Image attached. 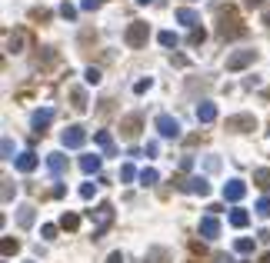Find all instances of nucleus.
Instances as JSON below:
<instances>
[{
	"instance_id": "obj_37",
	"label": "nucleus",
	"mask_w": 270,
	"mask_h": 263,
	"mask_svg": "<svg viewBox=\"0 0 270 263\" xmlns=\"http://www.w3.org/2000/svg\"><path fill=\"white\" fill-rule=\"evenodd\" d=\"M137 177V170L130 167V163H124V167H120V180H134Z\"/></svg>"
},
{
	"instance_id": "obj_44",
	"label": "nucleus",
	"mask_w": 270,
	"mask_h": 263,
	"mask_svg": "<svg viewBox=\"0 0 270 263\" xmlns=\"http://www.w3.org/2000/svg\"><path fill=\"white\" fill-rule=\"evenodd\" d=\"M260 263H270V250H267V253H264V257H260Z\"/></svg>"
},
{
	"instance_id": "obj_24",
	"label": "nucleus",
	"mask_w": 270,
	"mask_h": 263,
	"mask_svg": "<svg viewBox=\"0 0 270 263\" xmlns=\"http://www.w3.org/2000/svg\"><path fill=\"white\" fill-rule=\"evenodd\" d=\"M77 226H80V217H77V213H63V217H60V230H70V233H74Z\"/></svg>"
},
{
	"instance_id": "obj_23",
	"label": "nucleus",
	"mask_w": 270,
	"mask_h": 263,
	"mask_svg": "<svg viewBox=\"0 0 270 263\" xmlns=\"http://www.w3.org/2000/svg\"><path fill=\"white\" fill-rule=\"evenodd\" d=\"M23 43H27L23 34H10V37H7V50H10V54H20V50H23Z\"/></svg>"
},
{
	"instance_id": "obj_10",
	"label": "nucleus",
	"mask_w": 270,
	"mask_h": 263,
	"mask_svg": "<svg viewBox=\"0 0 270 263\" xmlns=\"http://www.w3.org/2000/svg\"><path fill=\"white\" fill-rule=\"evenodd\" d=\"M184 190H187V193L207 197V193H210V183H207V177H190V180H184Z\"/></svg>"
},
{
	"instance_id": "obj_45",
	"label": "nucleus",
	"mask_w": 270,
	"mask_h": 263,
	"mask_svg": "<svg viewBox=\"0 0 270 263\" xmlns=\"http://www.w3.org/2000/svg\"><path fill=\"white\" fill-rule=\"evenodd\" d=\"M137 3H144V7H147V3H150V0H137Z\"/></svg>"
},
{
	"instance_id": "obj_8",
	"label": "nucleus",
	"mask_w": 270,
	"mask_h": 263,
	"mask_svg": "<svg viewBox=\"0 0 270 263\" xmlns=\"http://www.w3.org/2000/svg\"><path fill=\"white\" fill-rule=\"evenodd\" d=\"M244 193H247V183H244V180H230V183L224 187V200L240 203V200H244Z\"/></svg>"
},
{
	"instance_id": "obj_5",
	"label": "nucleus",
	"mask_w": 270,
	"mask_h": 263,
	"mask_svg": "<svg viewBox=\"0 0 270 263\" xmlns=\"http://www.w3.org/2000/svg\"><path fill=\"white\" fill-rule=\"evenodd\" d=\"M154 127H157L160 137H167V140H180V123H177L170 113H160V117L154 120Z\"/></svg>"
},
{
	"instance_id": "obj_28",
	"label": "nucleus",
	"mask_w": 270,
	"mask_h": 263,
	"mask_svg": "<svg viewBox=\"0 0 270 263\" xmlns=\"http://www.w3.org/2000/svg\"><path fill=\"white\" fill-rule=\"evenodd\" d=\"M83 80H87V83H90V87H97V83H100V80H104V74H100V70H97V67H87V74H83Z\"/></svg>"
},
{
	"instance_id": "obj_26",
	"label": "nucleus",
	"mask_w": 270,
	"mask_h": 263,
	"mask_svg": "<svg viewBox=\"0 0 270 263\" xmlns=\"http://www.w3.org/2000/svg\"><path fill=\"white\" fill-rule=\"evenodd\" d=\"M157 180H160V173H157L154 167H147V170H140V183H144V187H154Z\"/></svg>"
},
{
	"instance_id": "obj_20",
	"label": "nucleus",
	"mask_w": 270,
	"mask_h": 263,
	"mask_svg": "<svg viewBox=\"0 0 270 263\" xmlns=\"http://www.w3.org/2000/svg\"><path fill=\"white\" fill-rule=\"evenodd\" d=\"M253 183H257L260 190H267L270 187V170L267 167H257V170H253Z\"/></svg>"
},
{
	"instance_id": "obj_19",
	"label": "nucleus",
	"mask_w": 270,
	"mask_h": 263,
	"mask_svg": "<svg viewBox=\"0 0 270 263\" xmlns=\"http://www.w3.org/2000/svg\"><path fill=\"white\" fill-rule=\"evenodd\" d=\"M230 223L237 226V230H240V226H247V223H250V213H247V210H240V207L230 210Z\"/></svg>"
},
{
	"instance_id": "obj_6",
	"label": "nucleus",
	"mask_w": 270,
	"mask_h": 263,
	"mask_svg": "<svg viewBox=\"0 0 270 263\" xmlns=\"http://www.w3.org/2000/svg\"><path fill=\"white\" fill-rule=\"evenodd\" d=\"M253 60H257V50H237V54L227 57V70H230V74H237V70L250 67Z\"/></svg>"
},
{
	"instance_id": "obj_22",
	"label": "nucleus",
	"mask_w": 270,
	"mask_h": 263,
	"mask_svg": "<svg viewBox=\"0 0 270 263\" xmlns=\"http://www.w3.org/2000/svg\"><path fill=\"white\" fill-rule=\"evenodd\" d=\"M17 223L23 226V230H30V226H34V207H20V213H17Z\"/></svg>"
},
{
	"instance_id": "obj_11",
	"label": "nucleus",
	"mask_w": 270,
	"mask_h": 263,
	"mask_svg": "<svg viewBox=\"0 0 270 263\" xmlns=\"http://www.w3.org/2000/svg\"><path fill=\"white\" fill-rule=\"evenodd\" d=\"M197 120H200V123H213V120H217V103L200 100V107H197Z\"/></svg>"
},
{
	"instance_id": "obj_12",
	"label": "nucleus",
	"mask_w": 270,
	"mask_h": 263,
	"mask_svg": "<svg viewBox=\"0 0 270 263\" xmlns=\"http://www.w3.org/2000/svg\"><path fill=\"white\" fill-rule=\"evenodd\" d=\"M50 120H54V110H50V107H47V110H37L34 120H30V123H34V133H43L50 127Z\"/></svg>"
},
{
	"instance_id": "obj_15",
	"label": "nucleus",
	"mask_w": 270,
	"mask_h": 263,
	"mask_svg": "<svg viewBox=\"0 0 270 263\" xmlns=\"http://www.w3.org/2000/svg\"><path fill=\"white\" fill-rule=\"evenodd\" d=\"M14 163H17V170H20V173H30V170H37V153L23 150V153L17 157V160H14Z\"/></svg>"
},
{
	"instance_id": "obj_34",
	"label": "nucleus",
	"mask_w": 270,
	"mask_h": 263,
	"mask_svg": "<svg viewBox=\"0 0 270 263\" xmlns=\"http://www.w3.org/2000/svg\"><path fill=\"white\" fill-rule=\"evenodd\" d=\"M40 237H43V240H54V237H57V226H54V223H43V226H40Z\"/></svg>"
},
{
	"instance_id": "obj_7",
	"label": "nucleus",
	"mask_w": 270,
	"mask_h": 263,
	"mask_svg": "<svg viewBox=\"0 0 270 263\" xmlns=\"http://www.w3.org/2000/svg\"><path fill=\"white\" fill-rule=\"evenodd\" d=\"M227 130H237V133L257 130V120H253L250 113H237V117H227Z\"/></svg>"
},
{
	"instance_id": "obj_1",
	"label": "nucleus",
	"mask_w": 270,
	"mask_h": 263,
	"mask_svg": "<svg viewBox=\"0 0 270 263\" xmlns=\"http://www.w3.org/2000/svg\"><path fill=\"white\" fill-rule=\"evenodd\" d=\"M217 20H220V23H217V34H220L224 40H233V37H244V34H247V27L240 23V17H237L233 7L220 10V17H217Z\"/></svg>"
},
{
	"instance_id": "obj_29",
	"label": "nucleus",
	"mask_w": 270,
	"mask_h": 263,
	"mask_svg": "<svg viewBox=\"0 0 270 263\" xmlns=\"http://www.w3.org/2000/svg\"><path fill=\"white\" fill-rule=\"evenodd\" d=\"M204 40H207V34H204V27H193V30H190V47H200Z\"/></svg>"
},
{
	"instance_id": "obj_32",
	"label": "nucleus",
	"mask_w": 270,
	"mask_h": 263,
	"mask_svg": "<svg viewBox=\"0 0 270 263\" xmlns=\"http://www.w3.org/2000/svg\"><path fill=\"white\" fill-rule=\"evenodd\" d=\"M150 87H154V80H150V77H144V80H137V83H134V90H137V94H147Z\"/></svg>"
},
{
	"instance_id": "obj_2",
	"label": "nucleus",
	"mask_w": 270,
	"mask_h": 263,
	"mask_svg": "<svg viewBox=\"0 0 270 263\" xmlns=\"http://www.w3.org/2000/svg\"><path fill=\"white\" fill-rule=\"evenodd\" d=\"M124 40H127V47H134V50H140V47H147V40H150V27H147L144 20H134V23L127 27V34H124Z\"/></svg>"
},
{
	"instance_id": "obj_40",
	"label": "nucleus",
	"mask_w": 270,
	"mask_h": 263,
	"mask_svg": "<svg viewBox=\"0 0 270 263\" xmlns=\"http://www.w3.org/2000/svg\"><path fill=\"white\" fill-rule=\"evenodd\" d=\"M30 17H34V20H47L50 14H47V10H30Z\"/></svg>"
},
{
	"instance_id": "obj_27",
	"label": "nucleus",
	"mask_w": 270,
	"mask_h": 263,
	"mask_svg": "<svg viewBox=\"0 0 270 263\" xmlns=\"http://www.w3.org/2000/svg\"><path fill=\"white\" fill-rule=\"evenodd\" d=\"M70 100H74V110H87V94H83V90H74Z\"/></svg>"
},
{
	"instance_id": "obj_42",
	"label": "nucleus",
	"mask_w": 270,
	"mask_h": 263,
	"mask_svg": "<svg viewBox=\"0 0 270 263\" xmlns=\"http://www.w3.org/2000/svg\"><path fill=\"white\" fill-rule=\"evenodd\" d=\"M244 7H250V10L253 7H264V0H244Z\"/></svg>"
},
{
	"instance_id": "obj_30",
	"label": "nucleus",
	"mask_w": 270,
	"mask_h": 263,
	"mask_svg": "<svg viewBox=\"0 0 270 263\" xmlns=\"http://www.w3.org/2000/svg\"><path fill=\"white\" fill-rule=\"evenodd\" d=\"M233 246H237V253H253V240H250V237H240Z\"/></svg>"
},
{
	"instance_id": "obj_35",
	"label": "nucleus",
	"mask_w": 270,
	"mask_h": 263,
	"mask_svg": "<svg viewBox=\"0 0 270 263\" xmlns=\"http://www.w3.org/2000/svg\"><path fill=\"white\" fill-rule=\"evenodd\" d=\"M94 193H97V183H90V180H87V183L80 187V197H83V200H90Z\"/></svg>"
},
{
	"instance_id": "obj_21",
	"label": "nucleus",
	"mask_w": 270,
	"mask_h": 263,
	"mask_svg": "<svg viewBox=\"0 0 270 263\" xmlns=\"http://www.w3.org/2000/svg\"><path fill=\"white\" fill-rule=\"evenodd\" d=\"M157 40H160V47H167V50H170V47H177V43H180V37H177L174 30H160V34H157Z\"/></svg>"
},
{
	"instance_id": "obj_31",
	"label": "nucleus",
	"mask_w": 270,
	"mask_h": 263,
	"mask_svg": "<svg viewBox=\"0 0 270 263\" xmlns=\"http://www.w3.org/2000/svg\"><path fill=\"white\" fill-rule=\"evenodd\" d=\"M60 17L74 20V17H77V7H74V3H60Z\"/></svg>"
},
{
	"instance_id": "obj_16",
	"label": "nucleus",
	"mask_w": 270,
	"mask_h": 263,
	"mask_svg": "<svg viewBox=\"0 0 270 263\" xmlns=\"http://www.w3.org/2000/svg\"><path fill=\"white\" fill-rule=\"evenodd\" d=\"M47 167H50L54 177H63V173H67V157H63V153H50V157H47Z\"/></svg>"
},
{
	"instance_id": "obj_33",
	"label": "nucleus",
	"mask_w": 270,
	"mask_h": 263,
	"mask_svg": "<svg viewBox=\"0 0 270 263\" xmlns=\"http://www.w3.org/2000/svg\"><path fill=\"white\" fill-rule=\"evenodd\" d=\"M257 213H260V217H270V197H260V200H257Z\"/></svg>"
},
{
	"instance_id": "obj_46",
	"label": "nucleus",
	"mask_w": 270,
	"mask_h": 263,
	"mask_svg": "<svg viewBox=\"0 0 270 263\" xmlns=\"http://www.w3.org/2000/svg\"><path fill=\"white\" fill-rule=\"evenodd\" d=\"M187 263H197V260H187Z\"/></svg>"
},
{
	"instance_id": "obj_4",
	"label": "nucleus",
	"mask_w": 270,
	"mask_h": 263,
	"mask_svg": "<svg viewBox=\"0 0 270 263\" xmlns=\"http://www.w3.org/2000/svg\"><path fill=\"white\" fill-rule=\"evenodd\" d=\"M83 140H87V130H83L80 123H70L67 130L60 133V143H63L67 150H80V147H83Z\"/></svg>"
},
{
	"instance_id": "obj_25",
	"label": "nucleus",
	"mask_w": 270,
	"mask_h": 263,
	"mask_svg": "<svg viewBox=\"0 0 270 263\" xmlns=\"http://www.w3.org/2000/svg\"><path fill=\"white\" fill-rule=\"evenodd\" d=\"M0 250H3V257H14V253L20 250V240H14V237H3V240H0Z\"/></svg>"
},
{
	"instance_id": "obj_38",
	"label": "nucleus",
	"mask_w": 270,
	"mask_h": 263,
	"mask_svg": "<svg viewBox=\"0 0 270 263\" xmlns=\"http://www.w3.org/2000/svg\"><path fill=\"white\" fill-rule=\"evenodd\" d=\"M0 150H3V160H14V157H10V153H14V143H10L7 137H3V143H0Z\"/></svg>"
},
{
	"instance_id": "obj_9",
	"label": "nucleus",
	"mask_w": 270,
	"mask_h": 263,
	"mask_svg": "<svg viewBox=\"0 0 270 263\" xmlns=\"http://www.w3.org/2000/svg\"><path fill=\"white\" fill-rule=\"evenodd\" d=\"M200 233H204L207 240H217V237H220V220H217L213 213H207V217L200 220Z\"/></svg>"
},
{
	"instance_id": "obj_3",
	"label": "nucleus",
	"mask_w": 270,
	"mask_h": 263,
	"mask_svg": "<svg viewBox=\"0 0 270 263\" xmlns=\"http://www.w3.org/2000/svg\"><path fill=\"white\" fill-rule=\"evenodd\" d=\"M90 220H97V230H94V240H100L107 233V226L114 223V207L110 203H100L97 210H90Z\"/></svg>"
},
{
	"instance_id": "obj_36",
	"label": "nucleus",
	"mask_w": 270,
	"mask_h": 263,
	"mask_svg": "<svg viewBox=\"0 0 270 263\" xmlns=\"http://www.w3.org/2000/svg\"><path fill=\"white\" fill-rule=\"evenodd\" d=\"M17 193V187L10 183V180H3V203H10V197Z\"/></svg>"
},
{
	"instance_id": "obj_13",
	"label": "nucleus",
	"mask_w": 270,
	"mask_h": 263,
	"mask_svg": "<svg viewBox=\"0 0 270 263\" xmlns=\"http://www.w3.org/2000/svg\"><path fill=\"white\" fill-rule=\"evenodd\" d=\"M94 140H97V147H100V150L107 153V157H114V153H117V147H114V137H110L107 130H97V133H94Z\"/></svg>"
},
{
	"instance_id": "obj_14",
	"label": "nucleus",
	"mask_w": 270,
	"mask_h": 263,
	"mask_svg": "<svg viewBox=\"0 0 270 263\" xmlns=\"http://www.w3.org/2000/svg\"><path fill=\"white\" fill-rule=\"evenodd\" d=\"M140 123H144V120H140L137 113H130V117H127L124 123H120V130H124V137H127V140H134L137 133H140Z\"/></svg>"
},
{
	"instance_id": "obj_18",
	"label": "nucleus",
	"mask_w": 270,
	"mask_h": 263,
	"mask_svg": "<svg viewBox=\"0 0 270 263\" xmlns=\"http://www.w3.org/2000/svg\"><path fill=\"white\" fill-rule=\"evenodd\" d=\"M177 20H180V23H184V27H197V23H200V17H197V10H190V7H180V10H177Z\"/></svg>"
},
{
	"instance_id": "obj_43",
	"label": "nucleus",
	"mask_w": 270,
	"mask_h": 263,
	"mask_svg": "<svg viewBox=\"0 0 270 263\" xmlns=\"http://www.w3.org/2000/svg\"><path fill=\"white\" fill-rule=\"evenodd\" d=\"M264 23H267V27H270V7H267V10H264Z\"/></svg>"
},
{
	"instance_id": "obj_41",
	"label": "nucleus",
	"mask_w": 270,
	"mask_h": 263,
	"mask_svg": "<svg viewBox=\"0 0 270 263\" xmlns=\"http://www.w3.org/2000/svg\"><path fill=\"white\" fill-rule=\"evenodd\" d=\"M107 263H124V253H120V250H117V253H110V257H107Z\"/></svg>"
},
{
	"instance_id": "obj_17",
	"label": "nucleus",
	"mask_w": 270,
	"mask_h": 263,
	"mask_svg": "<svg viewBox=\"0 0 270 263\" xmlns=\"http://www.w3.org/2000/svg\"><path fill=\"white\" fill-rule=\"evenodd\" d=\"M80 170H83L87 177H90V173H100V157H97V153H83V157H80Z\"/></svg>"
},
{
	"instance_id": "obj_39",
	"label": "nucleus",
	"mask_w": 270,
	"mask_h": 263,
	"mask_svg": "<svg viewBox=\"0 0 270 263\" xmlns=\"http://www.w3.org/2000/svg\"><path fill=\"white\" fill-rule=\"evenodd\" d=\"M80 7L83 10H97V7H104V0H80Z\"/></svg>"
}]
</instances>
